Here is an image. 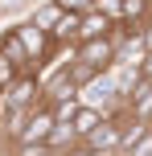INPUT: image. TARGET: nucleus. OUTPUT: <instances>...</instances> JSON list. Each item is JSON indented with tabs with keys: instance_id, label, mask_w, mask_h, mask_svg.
<instances>
[{
	"instance_id": "f8f14e48",
	"label": "nucleus",
	"mask_w": 152,
	"mask_h": 156,
	"mask_svg": "<svg viewBox=\"0 0 152 156\" xmlns=\"http://www.w3.org/2000/svg\"><path fill=\"white\" fill-rule=\"evenodd\" d=\"M29 0H0V16H12V12H25Z\"/></svg>"
},
{
	"instance_id": "0eeeda50",
	"label": "nucleus",
	"mask_w": 152,
	"mask_h": 156,
	"mask_svg": "<svg viewBox=\"0 0 152 156\" xmlns=\"http://www.w3.org/2000/svg\"><path fill=\"white\" fill-rule=\"evenodd\" d=\"M0 54H4L8 62H16L21 70H29V54H25L21 37H16V29H4V33H0Z\"/></svg>"
},
{
	"instance_id": "9b49d317",
	"label": "nucleus",
	"mask_w": 152,
	"mask_h": 156,
	"mask_svg": "<svg viewBox=\"0 0 152 156\" xmlns=\"http://www.w3.org/2000/svg\"><path fill=\"white\" fill-rule=\"evenodd\" d=\"M62 12H87V8H95V0H54Z\"/></svg>"
},
{
	"instance_id": "4468645a",
	"label": "nucleus",
	"mask_w": 152,
	"mask_h": 156,
	"mask_svg": "<svg viewBox=\"0 0 152 156\" xmlns=\"http://www.w3.org/2000/svg\"><path fill=\"white\" fill-rule=\"evenodd\" d=\"M16 156H54L49 148H16Z\"/></svg>"
},
{
	"instance_id": "39448f33",
	"label": "nucleus",
	"mask_w": 152,
	"mask_h": 156,
	"mask_svg": "<svg viewBox=\"0 0 152 156\" xmlns=\"http://www.w3.org/2000/svg\"><path fill=\"white\" fill-rule=\"evenodd\" d=\"M45 148L54 152V156H66V152H74V148H78V136H74V127L58 119V123H54V132H49V140H45Z\"/></svg>"
},
{
	"instance_id": "f257e3e1",
	"label": "nucleus",
	"mask_w": 152,
	"mask_h": 156,
	"mask_svg": "<svg viewBox=\"0 0 152 156\" xmlns=\"http://www.w3.org/2000/svg\"><path fill=\"white\" fill-rule=\"evenodd\" d=\"M78 103H87V107L103 111V115L128 111V107H123V99H119V90H115L111 70H103V74H95V78H90V82H82V86H78Z\"/></svg>"
},
{
	"instance_id": "2eb2a0df",
	"label": "nucleus",
	"mask_w": 152,
	"mask_h": 156,
	"mask_svg": "<svg viewBox=\"0 0 152 156\" xmlns=\"http://www.w3.org/2000/svg\"><path fill=\"white\" fill-rule=\"evenodd\" d=\"M29 4H33V0H29Z\"/></svg>"
},
{
	"instance_id": "7ed1b4c3",
	"label": "nucleus",
	"mask_w": 152,
	"mask_h": 156,
	"mask_svg": "<svg viewBox=\"0 0 152 156\" xmlns=\"http://www.w3.org/2000/svg\"><path fill=\"white\" fill-rule=\"evenodd\" d=\"M74 62L90 66L95 74L111 70V66H115V33H107V37H90V41H74Z\"/></svg>"
},
{
	"instance_id": "f03ea898",
	"label": "nucleus",
	"mask_w": 152,
	"mask_h": 156,
	"mask_svg": "<svg viewBox=\"0 0 152 156\" xmlns=\"http://www.w3.org/2000/svg\"><path fill=\"white\" fill-rule=\"evenodd\" d=\"M54 123H58V115L49 111V103H37V107L25 115V123H21V132H16L12 148H45V140H49V132H54Z\"/></svg>"
},
{
	"instance_id": "423d86ee",
	"label": "nucleus",
	"mask_w": 152,
	"mask_h": 156,
	"mask_svg": "<svg viewBox=\"0 0 152 156\" xmlns=\"http://www.w3.org/2000/svg\"><path fill=\"white\" fill-rule=\"evenodd\" d=\"M148 16H152V0H119V25L140 29Z\"/></svg>"
},
{
	"instance_id": "1a4fd4ad",
	"label": "nucleus",
	"mask_w": 152,
	"mask_h": 156,
	"mask_svg": "<svg viewBox=\"0 0 152 156\" xmlns=\"http://www.w3.org/2000/svg\"><path fill=\"white\" fill-rule=\"evenodd\" d=\"M148 152H152V123L144 127V136H140V140L132 144V148H123L119 156H148Z\"/></svg>"
},
{
	"instance_id": "ddd939ff",
	"label": "nucleus",
	"mask_w": 152,
	"mask_h": 156,
	"mask_svg": "<svg viewBox=\"0 0 152 156\" xmlns=\"http://www.w3.org/2000/svg\"><path fill=\"white\" fill-rule=\"evenodd\" d=\"M136 70H140V78H152V49H144V54H140Z\"/></svg>"
},
{
	"instance_id": "20e7f679",
	"label": "nucleus",
	"mask_w": 152,
	"mask_h": 156,
	"mask_svg": "<svg viewBox=\"0 0 152 156\" xmlns=\"http://www.w3.org/2000/svg\"><path fill=\"white\" fill-rule=\"evenodd\" d=\"M115 29V21L107 12H99V8H87V12H78V33H74V41H90V37H107V33Z\"/></svg>"
},
{
	"instance_id": "dca6fc26",
	"label": "nucleus",
	"mask_w": 152,
	"mask_h": 156,
	"mask_svg": "<svg viewBox=\"0 0 152 156\" xmlns=\"http://www.w3.org/2000/svg\"><path fill=\"white\" fill-rule=\"evenodd\" d=\"M148 156H152V152H148Z\"/></svg>"
},
{
	"instance_id": "9d476101",
	"label": "nucleus",
	"mask_w": 152,
	"mask_h": 156,
	"mask_svg": "<svg viewBox=\"0 0 152 156\" xmlns=\"http://www.w3.org/2000/svg\"><path fill=\"white\" fill-rule=\"evenodd\" d=\"M16 74H21V66H16V62H8V58H4V54H0V90H4V86H8V82H12V78H16Z\"/></svg>"
},
{
	"instance_id": "6e6552de",
	"label": "nucleus",
	"mask_w": 152,
	"mask_h": 156,
	"mask_svg": "<svg viewBox=\"0 0 152 156\" xmlns=\"http://www.w3.org/2000/svg\"><path fill=\"white\" fill-rule=\"evenodd\" d=\"M99 119H103V111H95V107H87V103H78V107H74V115L66 119V123H70V127H74V136L82 140L90 127H99Z\"/></svg>"
}]
</instances>
